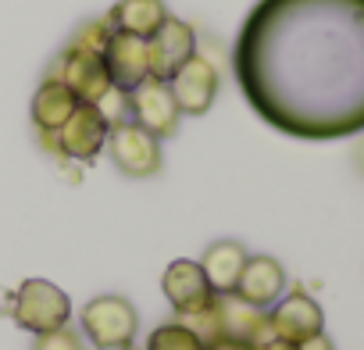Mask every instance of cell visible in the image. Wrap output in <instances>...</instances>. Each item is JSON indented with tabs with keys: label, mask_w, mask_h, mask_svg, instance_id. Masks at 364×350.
I'll list each match as a JSON object with an SVG mask.
<instances>
[{
	"label": "cell",
	"mask_w": 364,
	"mask_h": 350,
	"mask_svg": "<svg viewBox=\"0 0 364 350\" xmlns=\"http://www.w3.org/2000/svg\"><path fill=\"white\" fill-rule=\"evenodd\" d=\"M232 75L286 136L364 132V0H257L232 47Z\"/></svg>",
	"instance_id": "1"
},
{
	"label": "cell",
	"mask_w": 364,
	"mask_h": 350,
	"mask_svg": "<svg viewBox=\"0 0 364 350\" xmlns=\"http://www.w3.org/2000/svg\"><path fill=\"white\" fill-rule=\"evenodd\" d=\"M79 325H82V336L97 350H132L136 329H139V314H136L129 297L100 293V297L82 304Z\"/></svg>",
	"instance_id": "2"
},
{
	"label": "cell",
	"mask_w": 364,
	"mask_h": 350,
	"mask_svg": "<svg viewBox=\"0 0 364 350\" xmlns=\"http://www.w3.org/2000/svg\"><path fill=\"white\" fill-rule=\"evenodd\" d=\"M11 318L18 329L33 332V336H43V332H54L61 325H68L72 318V300L61 286H54L50 279H26L15 293H11V304H8Z\"/></svg>",
	"instance_id": "3"
},
{
	"label": "cell",
	"mask_w": 364,
	"mask_h": 350,
	"mask_svg": "<svg viewBox=\"0 0 364 350\" xmlns=\"http://www.w3.org/2000/svg\"><path fill=\"white\" fill-rule=\"evenodd\" d=\"M107 136H111V122L100 115L97 104H79L75 115L58 129V132H40L43 147L68 157V161H93L104 147H107Z\"/></svg>",
	"instance_id": "4"
},
{
	"label": "cell",
	"mask_w": 364,
	"mask_h": 350,
	"mask_svg": "<svg viewBox=\"0 0 364 350\" xmlns=\"http://www.w3.org/2000/svg\"><path fill=\"white\" fill-rule=\"evenodd\" d=\"M107 154H111V164L129 175V179H150V175L161 171L164 157H161V139L150 136L146 129H139L136 122H118L111 125V136H107Z\"/></svg>",
	"instance_id": "5"
},
{
	"label": "cell",
	"mask_w": 364,
	"mask_h": 350,
	"mask_svg": "<svg viewBox=\"0 0 364 350\" xmlns=\"http://www.w3.org/2000/svg\"><path fill=\"white\" fill-rule=\"evenodd\" d=\"M268 336H275V339H286V343H307L311 336H318V332H325V311H321V304L307 293V290H289V293H282L268 311Z\"/></svg>",
	"instance_id": "6"
},
{
	"label": "cell",
	"mask_w": 364,
	"mask_h": 350,
	"mask_svg": "<svg viewBox=\"0 0 364 350\" xmlns=\"http://www.w3.org/2000/svg\"><path fill=\"white\" fill-rule=\"evenodd\" d=\"M50 75L61 79L82 104H100L114 90L111 86V75H107V65H104V54H93V51L75 47V43H68L58 54Z\"/></svg>",
	"instance_id": "7"
},
{
	"label": "cell",
	"mask_w": 364,
	"mask_h": 350,
	"mask_svg": "<svg viewBox=\"0 0 364 350\" xmlns=\"http://www.w3.org/2000/svg\"><path fill=\"white\" fill-rule=\"evenodd\" d=\"M161 290L175 311V318H193V314H204L215 307L218 293L211 290L200 261H190V258H178L164 268L161 275Z\"/></svg>",
	"instance_id": "8"
},
{
	"label": "cell",
	"mask_w": 364,
	"mask_h": 350,
	"mask_svg": "<svg viewBox=\"0 0 364 350\" xmlns=\"http://www.w3.org/2000/svg\"><path fill=\"white\" fill-rule=\"evenodd\" d=\"M125 97H129V122H136L139 129H146V132L157 136V139H171V136L178 132L182 111H178V104H175L168 83L146 79V83H139L132 93H125Z\"/></svg>",
	"instance_id": "9"
},
{
	"label": "cell",
	"mask_w": 364,
	"mask_h": 350,
	"mask_svg": "<svg viewBox=\"0 0 364 350\" xmlns=\"http://www.w3.org/2000/svg\"><path fill=\"white\" fill-rule=\"evenodd\" d=\"M197 54V29L175 15L164 18V26L146 40V58H150V79L168 83L182 65Z\"/></svg>",
	"instance_id": "10"
},
{
	"label": "cell",
	"mask_w": 364,
	"mask_h": 350,
	"mask_svg": "<svg viewBox=\"0 0 364 350\" xmlns=\"http://www.w3.org/2000/svg\"><path fill=\"white\" fill-rule=\"evenodd\" d=\"M168 86H171V97H175V104H178L182 115L200 118V115H208L215 107V97H218L222 79H218V68L204 54H193L186 65H182L168 79Z\"/></svg>",
	"instance_id": "11"
},
{
	"label": "cell",
	"mask_w": 364,
	"mask_h": 350,
	"mask_svg": "<svg viewBox=\"0 0 364 350\" xmlns=\"http://www.w3.org/2000/svg\"><path fill=\"white\" fill-rule=\"evenodd\" d=\"M289 286V275L282 268L279 258L272 254H250L243 272H240V282H236V297L257 311H268Z\"/></svg>",
	"instance_id": "12"
},
{
	"label": "cell",
	"mask_w": 364,
	"mask_h": 350,
	"mask_svg": "<svg viewBox=\"0 0 364 350\" xmlns=\"http://www.w3.org/2000/svg\"><path fill=\"white\" fill-rule=\"evenodd\" d=\"M104 65L111 75V86L122 93H132L139 83L150 79V58H146V40L129 36L111 29V40L104 47Z\"/></svg>",
	"instance_id": "13"
},
{
	"label": "cell",
	"mask_w": 364,
	"mask_h": 350,
	"mask_svg": "<svg viewBox=\"0 0 364 350\" xmlns=\"http://www.w3.org/2000/svg\"><path fill=\"white\" fill-rule=\"evenodd\" d=\"M82 100L61 83V79H54V75H47L43 83H40V90L33 93V107H29V118H33V125H36V132H58L72 115H75V107H79Z\"/></svg>",
	"instance_id": "14"
},
{
	"label": "cell",
	"mask_w": 364,
	"mask_h": 350,
	"mask_svg": "<svg viewBox=\"0 0 364 350\" xmlns=\"http://www.w3.org/2000/svg\"><path fill=\"white\" fill-rule=\"evenodd\" d=\"M247 258H250V254H247V247H243L240 240H215V243L204 250L200 268H204V275H208V282H211V290H215L218 297L236 293V282H240V272H243Z\"/></svg>",
	"instance_id": "15"
},
{
	"label": "cell",
	"mask_w": 364,
	"mask_h": 350,
	"mask_svg": "<svg viewBox=\"0 0 364 350\" xmlns=\"http://www.w3.org/2000/svg\"><path fill=\"white\" fill-rule=\"evenodd\" d=\"M168 18V4L164 0H118L107 11V26L139 40H150Z\"/></svg>",
	"instance_id": "16"
},
{
	"label": "cell",
	"mask_w": 364,
	"mask_h": 350,
	"mask_svg": "<svg viewBox=\"0 0 364 350\" xmlns=\"http://www.w3.org/2000/svg\"><path fill=\"white\" fill-rule=\"evenodd\" d=\"M218 322H222V336H236V339H247V343L268 339V314L243 304L236 293L218 297Z\"/></svg>",
	"instance_id": "17"
},
{
	"label": "cell",
	"mask_w": 364,
	"mask_h": 350,
	"mask_svg": "<svg viewBox=\"0 0 364 350\" xmlns=\"http://www.w3.org/2000/svg\"><path fill=\"white\" fill-rule=\"evenodd\" d=\"M143 350H208V343L186 325V322H164L157 325L150 336H146V346Z\"/></svg>",
	"instance_id": "18"
},
{
	"label": "cell",
	"mask_w": 364,
	"mask_h": 350,
	"mask_svg": "<svg viewBox=\"0 0 364 350\" xmlns=\"http://www.w3.org/2000/svg\"><path fill=\"white\" fill-rule=\"evenodd\" d=\"M107 40H111V26H107V18L86 22V26L72 36V43H75V47H86V51H93V54H104Z\"/></svg>",
	"instance_id": "19"
},
{
	"label": "cell",
	"mask_w": 364,
	"mask_h": 350,
	"mask_svg": "<svg viewBox=\"0 0 364 350\" xmlns=\"http://www.w3.org/2000/svg\"><path fill=\"white\" fill-rule=\"evenodd\" d=\"M33 350H86V346H82V336H79L75 329L61 325V329H54V332L36 336V339H33Z\"/></svg>",
	"instance_id": "20"
},
{
	"label": "cell",
	"mask_w": 364,
	"mask_h": 350,
	"mask_svg": "<svg viewBox=\"0 0 364 350\" xmlns=\"http://www.w3.org/2000/svg\"><path fill=\"white\" fill-rule=\"evenodd\" d=\"M208 350H257V343H247V339H236V336H218L208 343Z\"/></svg>",
	"instance_id": "21"
},
{
	"label": "cell",
	"mask_w": 364,
	"mask_h": 350,
	"mask_svg": "<svg viewBox=\"0 0 364 350\" xmlns=\"http://www.w3.org/2000/svg\"><path fill=\"white\" fill-rule=\"evenodd\" d=\"M300 350H336V343H332L325 332H318V336H311L307 343H300Z\"/></svg>",
	"instance_id": "22"
},
{
	"label": "cell",
	"mask_w": 364,
	"mask_h": 350,
	"mask_svg": "<svg viewBox=\"0 0 364 350\" xmlns=\"http://www.w3.org/2000/svg\"><path fill=\"white\" fill-rule=\"evenodd\" d=\"M257 350H300V346H296V343H286V339L268 336V339H261V343H257Z\"/></svg>",
	"instance_id": "23"
},
{
	"label": "cell",
	"mask_w": 364,
	"mask_h": 350,
	"mask_svg": "<svg viewBox=\"0 0 364 350\" xmlns=\"http://www.w3.org/2000/svg\"><path fill=\"white\" fill-rule=\"evenodd\" d=\"M353 164H357V171L364 175V136L357 139V147H353Z\"/></svg>",
	"instance_id": "24"
}]
</instances>
